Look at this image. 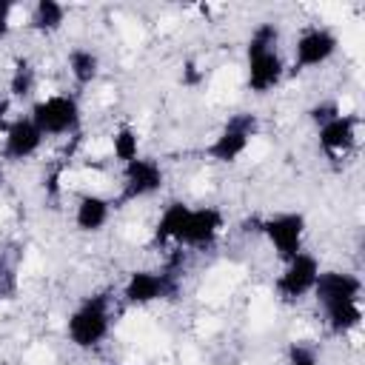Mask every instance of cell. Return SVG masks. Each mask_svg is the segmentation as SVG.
I'll return each mask as SVG.
<instances>
[{
	"label": "cell",
	"mask_w": 365,
	"mask_h": 365,
	"mask_svg": "<svg viewBox=\"0 0 365 365\" xmlns=\"http://www.w3.org/2000/svg\"><path fill=\"white\" fill-rule=\"evenodd\" d=\"M314 299L319 305L336 302V299H359L362 294V279L351 271H319L314 282Z\"/></svg>",
	"instance_id": "8fae6325"
},
{
	"label": "cell",
	"mask_w": 365,
	"mask_h": 365,
	"mask_svg": "<svg viewBox=\"0 0 365 365\" xmlns=\"http://www.w3.org/2000/svg\"><path fill=\"white\" fill-rule=\"evenodd\" d=\"M3 160L9 163H20V160H29L40 151L43 145V131L31 123V117H17L11 123H6L3 128Z\"/></svg>",
	"instance_id": "9c48e42d"
},
{
	"label": "cell",
	"mask_w": 365,
	"mask_h": 365,
	"mask_svg": "<svg viewBox=\"0 0 365 365\" xmlns=\"http://www.w3.org/2000/svg\"><path fill=\"white\" fill-rule=\"evenodd\" d=\"M163 180H165L163 165L154 157H134L131 163L123 165V191L114 208H120L123 202H134V200L157 194L163 188Z\"/></svg>",
	"instance_id": "5b68a950"
},
{
	"label": "cell",
	"mask_w": 365,
	"mask_h": 365,
	"mask_svg": "<svg viewBox=\"0 0 365 365\" xmlns=\"http://www.w3.org/2000/svg\"><path fill=\"white\" fill-rule=\"evenodd\" d=\"M111 151L123 165L131 163L134 157H140V134L131 125H120L111 137Z\"/></svg>",
	"instance_id": "ffe728a7"
},
{
	"label": "cell",
	"mask_w": 365,
	"mask_h": 365,
	"mask_svg": "<svg viewBox=\"0 0 365 365\" xmlns=\"http://www.w3.org/2000/svg\"><path fill=\"white\" fill-rule=\"evenodd\" d=\"M257 131H259V117L251 111H237L225 120L220 134L205 145V157L214 163H237L251 145V137H257Z\"/></svg>",
	"instance_id": "3957f363"
},
{
	"label": "cell",
	"mask_w": 365,
	"mask_h": 365,
	"mask_svg": "<svg viewBox=\"0 0 365 365\" xmlns=\"http://www.w3.org/2000/svg\"><path fill=\"white\" fill-rule=\"evenodd\" d=\"M66 23V6L57 3V0H37L34 9H31V17H29V26L40 34H54L60 31Z\"/></svg>",
	"instance_id": "e0dca14e"
},
{
	"label": "cell",
	"mask_w": 365,
	"mask_h": 365,
	"mask_svg": "<svg viewBox=\"0 0 365 365\" xmlns=\"http://www.w3.org/2000/svg\"><path fill=\"white\" fill-rule=\"evenodd\" d=\"M248 57V88L257 94L271 91L274 86H279L285 66L279 51H262V54H245Z\"/></svg>",
	"instance_id": "4fadbf2b"
},
{
	"label": "cell",
	"mask_w": 365,
	"mask_h": 365,
	"mask_svg": "<svg viewBox=\"0 0 365 365\" xmlns=\"http://www.w3.org/2000/svg\"><path fill=\"white\" fill-rule=\"evenodd\" d=\"M180 262L182 251H177L163 271H131L125 285H123V299L128 305H151L157 299H174L180 291Z\"/></svg>",
	"instance_id": "7a4b0ae2"
},
{
	"label": "cell",
	"mask_w": 365,
	"mask_h": 365,
	"mask_svg": "<svg viewBox=\"0 0 365 365\" xmlns=\"http://www.w3.org/2000/svg\"><path fill=\"white\" fill-rule=\"evenodd\" d=\"M111 331V297L106 291L83 297V302L68 314L66 334L74 348H97Z\"/></svg>",
	"instance_id": "6da1fadb"
},
{
	"label": "cell",
	"mask_w": 365,
	"mask_h": 365,
	"mask_svg": "<svg viewBox=\"0 0 365 365\" xmlns=\"http://www.w3.org/2000/svg\"><path fill=\"white\" fill-rule=\"evenodd\" d=\"M285 271L279 274L277 279V291L282 299H299L305 294L314 291V282H317V274H319V262L314 254L308 251H299L294 254L291 259H285Z\"/></svg>",
	"instance_id": "ba28073f"
},
{
	"label": "cell",
	"mask_w": 365,
	"mask_h": 365,
	"mask_svg": "<svg viewBox=\"0 0 365 365\" xmlns=\"http://www.w3.org/2000/svg\"><path fill=\"white\" fill-rule=\"evenodd\" d=\"M279 46V29L277 23H259L251 37H248V48L245 54H262V51H277Z\"/></svg>",
	"instance_id": "44dd1931"
},
{
	"label": "cell",
	"mask_w": 365,
	"mask_h": 365,
	"mask_svg": "<svg viewBox=\"0 0 365 365\" xmlns=\"http://www.w3.org/2000/svg\"><path fill=\"white\" fill-rule=\"evenodd\" d=\"M37 88V71L31 66V60L26 57H17L14 60V68H11V77H9V91L14 100H26L31 97Z\"/></svg>",
	"instance_id": "d6986e66"
},
{
	"label": "cell",
	"mask_w": 365,
	"mask_h": 365,
	"mask_svg": "<svg viewBox=\"0 0 365 365\" xmlns=\"http://www.w3.org/2000/svg\"><path fill=\"white\" fill-rule=\"evenodd\" d=\"M356 125H359V120L351 117V114H339V117H334L331 123L319 125V128H317L319 148H322L325 154H331V157L351 151L354 143H356Z\"/></svg>",
	"instance_id": "7c38bea8"
},
{
	"label": "cell",
	"mask_w": 365,
	"mask_h": 365,
	"mask_svg": "<svg viewBox=\"0 0 365 365\" xmlns=\"http://www.w3.org/2000/svg\"><path fill=\"white\" fill-rule=\"evenodd\" d=\"M288 365H319L314 348L302 345V342H291L288 345Z\"/></svg>",
	"instance_id": "cb8c5ba5"
},
{
	"label": "cell",
	"mask_w": 365,
	"mask_h": 365,
	"mask_svg": "<svg viewBox=\"0 0 365 365\" xmlns=\"http://www.w3.org/2000/svg\"><path fill=\"white\" fill-rule=\"evenodd\" d=\"M259 234H265V240L274 245V251L282 259H291L294 254L302 251L305 214H299V211H282V214H274L268 220H259Z\"/></svg>",
	"instance_id": "8992f818"
},
{
	"label": "cell",
	"mask_w": 365,
	"mask_h": 365,
	"mask_svg": "<svg viewBox=\"0 0 365 365\" xmlns=\"http://www.w3.org/2000/svg\"><path fill=\"white\" fill-rule=\"evenodd\" d=\"M66 63H68V74L74 77L77 86H88L100 74V57L91 48H83V46L71 48L68 57H66Z\"/></svg>",
	"instance_id": "ac0fdd59"
},
{
	"label": "cell",
	"mask_w": 365,
	"mask_h": 365,
	"mask_svg": "<svg viewBox=\"0 0 365 365\" xmlns=\"http://www.w3.org/2000/svg\"><path fill=\"white\" fill-rule=\"evenodd\" d=\"M17 294V271L9 259L0 257V299H11Z\"/></svg>",
	"instance_id": "603a6c76"
},
{
	"label": "cell",
	"mask_w": 365,
	"mask_h": 365,
	"mask_svg": "<svg viewBox=\"0 0 365 365\" xmlns=\"http://www.w3.org/2000/svg\"><path fill=\"white\" fill-rule=\"evenodd\" d=\"M322 314H325V325H328V331L336 334V336L351 334V331L362 322L359 299H336V302H325V305H322Z\"/></svg>",
	"instance_id": "2e32d148"
},
{
	"label": "cell",
	"mask_w": 365,
	"mask_h": 365,
	"mask_svg": "<svg viewBox=\"0 0 365 365\" xmlns=\"http://www.w3.org/2000/svg\"><path fill=\"white\" fill-rule=\"evenodd\" d=\"M9 108H11V100H9V97H0V128H6V117H9Z\"/></svg>",
	"instance_id": "83f0119b"
},
{
	"label": "cell",
	"mask_w": 365,
	"mask_h": 365,
	"mask_svg": "<svg viewBox=\"0 0 365 365\" xmlns=\"http://www.w3.org/2000/svg\"><path fill=\"white\" fill-rule=\"evenodd\" d=\"M305 114H308V120L319 128V125L331 123L334 117H339V114H342V108H339V103H336V100H319V103H314Z\"/></svg>",
	"instance_id": "7402d4cb"
},
{
	"label": "cell",
	"mask_w": 365,
	"mask_h": 365,
	"mask_svg": "<svg viewBox=\"0 0 365 365\" xmlns=\"http://www.w3.org/2000/svg\"><path fill=\"white\" fill-rule=\"evenodd\" d=\"M111 208H114V200H108L103 194H83L74 208V225L86 234H94L108 222Z\"/></svg>",
	"instance_id": "5bb4252c"
},
{
	"label": "cell",
	"mask_w": 365,
	"mask_h": 365,
	"mask_svg": "<svg viewBox=\"0 0 365 365\" xmlns=\"http://www.w3.org/2000/svg\"><path fill=\"white\" fill-rule=\"evenodd\" d=\"M9 14H11V3L9 0H0V37L9 34Z\"/></svg>",
	"instance_id": "4316f807"
},
{
	"label": "cell",
	"mask_w": 365,
	"mask_h": 365,
	"mask_svg": "<svg viewBox=\"0 0 365 365\" xmlns=\"http://www.w3.org/2000/svg\"><path fill=\"white\" fill-rule=\"evenodd\" d=\"M43 188H46V197H51V200L60 197V168H54L48 177H43Z\"/></svg>",
	"instance_id": "484cf974"
},
{
	"label": "cell",
	"mask_w": 365,
	"mask_h": 365,
	"mask_svg": "<svg viewBox=\"0 0 365 365\" xmlns=\"http://www.w3.org/2000/svg\"><path fill=\"white\" fill-rule=\"evenodd\" d=\"M31 123L43 131V137H63L80 131V103L71 94H51L46 100H37L29 111Z\"/></svg>",
	"instance_id": "277c9868"
},
{
	"label": "cell",
	"mask_w": 365,
	"mask_h": 365,
	"mask_svg": "<svg viewBox=\"0 0 365 365\" xmlns=\"http://www.w3.org/2000/svg\"><path fill=\"white\" fill-rule=\"evenodd\" d=\"M3 180H6V174H3V168H0V185H3Z\"/></svg>",
	"instance_id": "f1b7e54d"
},
{
	"label": "cell",
	"mask_w": 365,
	"mask_h": 365,
	"mask_svg": "<svg viewBox=\"0 0 365 365\" xmlns=\"http://www.w3.org/2000/svg\"><path fill=\"white\" fill-rule=\"evenodd\" d=\"M188 211H191V205H185L182 200L168 202V205L163 208L157 225H154L151 245H154V248H163V245H168V242H177V237H180V231H182V222H185Z\"/></svg>",
	"instance_id": "9a60e30c"
},
{
	"label": "cell",
	"mask_w": 365,
	"mask_h": 365,
	"mask_svg": "<svg viewBox=\"0 0 365 365\" xmlns=\"http://www.w3.org/2000/svg\"><path fill=\"white\" fill-rule=\"evenodd\" d=\"M222 225H225V217H222L220 208H214V205L191 208L185 222H182V231H180L177 242L185 245V248H211L214 240L220 237Z\"/></svg>",
	"instance_id": "52a82bcc"
},
{
	"label": "cell",
	"mask_w": 365,
	"mask_h": 365,
	"mask_svg": "<svg viewBox=\"0 0 365 365\" xmlns=\"http://www.w3.org/2000/svg\"><path fill=\"white\" fill-rule=\"evenodd\" d=\"M180 80H182V86L194 88V86H200V83L205 80V71H202V68H197V63H194V60H188V63L182 66V74H180Z\"/></svg>",
	"instance_id": "d4e9b609"
},
{
	"label": "cell",
	"mask_w": 365,
	"mask_h": 365,
	"mask_svg": "<svg viewBox=\"0 0 365 365\" xmlns=\"http://www.w3.org/2000/svg\"><path fill=\"white\" fill-rule=\"evenodd\" d=\"M339 48V40L334 31L317 26V29H308L299 34L297 46H294V63L299 68H314V66H322L328 63Z\"/></svg>",
	"instance_id": "30bf717a"
}]
</instances>
